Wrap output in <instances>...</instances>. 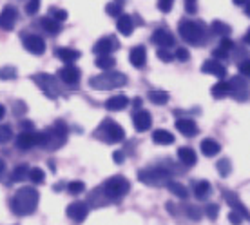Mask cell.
Wrapping results in <instances>:
<instances>
[{"label": "cell", "mask_w": 250, "mask_h": 225, "mask_svg": "<svg viewBox=\"0 0 250 225\" xmlns=\"http://www.w3.org/2000/svg\"><path fill=\"white\" fill-rule=\"evenodd\" d=\"M27 178H29L31 181H35V183H42V181L45 180V173L40 167H33V169H29Z\"/></svg>", "instance_id": "d590c367"}, {"label": "cell", "mask_w": 250, "mask_h": 225, "mask_svg": "<svg viewBox=\"0 0 250 225\" xmlns=\"http://www.w3.org/2000/svg\"><path fill=\"white\" fill-rule=\"evenodd\" d=\"M17 20H19V13L13 6H6L0 13V29H4V31H11L15 24H17Z\"/></svg>", "instance_id": "8fae6325"}, {"label": "cell", "mask_w": 250, "mask_h": 225, "mask_svg": "<svg viewBox=\"0 0 250 225\" xmlns=\"http://www.w3.org/2000/svg\"><path fill=\"white\" fill-rule=\"evenodd\" d=\"M185 11L194 15V13L198 11V7H196V2H185Z\"/></svg>", "instance_id": "11a10c76"}, {"label": "cell", "mask_w": 250, "mask_h": 225, "mask_svg": "<svg viewBox=\"0 0 250 225\" xmlns=\"http://www.w3.org/2000/svg\"><path fill=\"white\" fill-rule=\"evenodd\" d=\"M212 96L214 98H218V100H221V98H225V96H229L230 94V88H229V82L225 80H219L216 86H212Z\"/></svg>", "instance_id": "f1b7e54d"}, {"label": "cell", "mask_w": 250, "mask_h": 225, "mask_svg": "<svg viewBox=\"0 0 250 225\" xmlns=\"http://www.w3.org/2000/svg\"><path fill=\"white\" fill-rule=\"evenodd\" d=\"M116 47H118V42H116L114 38L104 37V38H100L96 44H94L93 51L98 56H100V55H111V51H114Z\"/></svg>", "instance_id": "d6986e66"}, {"label": "cell", "mask_w": 250, "mask_h": 225, "mask_svg": "<svg viewBox=\"0 0 250 225\" xmlns=\"http://www.w3.org/2000/svg\"><path fill=\"white\" fill-rule=\"evenodd\" d=\"M156 55L160 60H163V62H170L172 60V53H170L167 47H162V49H156Z\"/></svg>", "instance_id": "bcb514c9"}, {"label": "cell", "mask_w": 250, "mask_h": 225, "mask_svg": "<svg viewBox=\"0 0 250 225\" xmlns=\"http://www.w3.org/2000/svg\"><path fill=\"white\" fill-rule=\"evenodd\" d=\"M178 33L182 38L190 45H203L207 44V25L194 20H182L178 24Z\"/></svg>", "instance_id": "3957f363"}, {"label": "cell", "mask_w": 250, "mask_h": 225, "mask_svg": "<svg viewBox=\"0 0 250 225\" xmlns=\"http://www.w3.org/2000/svg\"><path fill=\"white\" fill-rule=\"evenodd\" d=\"M38 200H40V194L35 187L27 185V187H20L15 196L11 198V209L17 216H29L37 211Z\"/></svg>", "instance_id": "6da1fadb"}, {"label": "cell", "mask_w": 250, "mask_h": 225, "mask_svg": "<svg viewBox=\"0 0 250 225\" xmlns=\"http://www.w3.org/2000/svg\"><path fill=\"white\" fill-rule=\"evenodd\" d=\"M185 2H196V0H185Z\"/></svg>", "instance_id": "03108f58"}, {"label": "cell", "mask_w": 250, "mask_h": 225, "mask_svg": "<svg viewBox=\"0 0 250 225\" xmlns=\"http://www.w3.org/2000/svg\"><path fill=\"white\" fill-rule=\"evenodd\" d=\"M67 191L71 194H80L85 191V183L80 180H75V181H71V183H67Z\"/></svg>", "instance_id": "f35d334b"}, {"label": "cell", "mask_w": 250, "mask_h": 225, "mask_svg": "<svg viewBox=\"0 0 250 225\" xmlns=\"http://www.w3.org/2000/svg\"><path fill=\"white\" fill-rule=\"evenodd\" d=\"M80 69L75 68L73 64H67L65 68H62L58 71V78L63 82V84H67V86H76L78 82H80Z\"/></svg>", "instance_id": "7c38bea8"}, {"label": "cell", "mask_w": 250, "mask_h": 225, "mask_svg": "<svg viewBox=\"0 0 250 225\" xmlns=\"http://www.w3.org/2000/svg\"><path fill=\"white\" fill-rule=\"evenodd\" d=\"M245 40H247V44H250V29H249V33H247V37H245Z\"/></svg>", "instance_id": "e7e4bbea"}, {"label": "cell", "mask_w": 250, "mask_h": 225, "mask_svg": "<svg viewBox=\"0 0 250 225\" xmlns=\"http://www.w3.org/2000/svg\"><path fill=\"white\" fill-rule=\"evenodd\" d=\"M178 158H180V162H182L185 167H192V165H196V162H198L196 151H194L192 147H180Z\"/></svg>", "instance_id": "cb8c5ba5"}, {"label": "cell", "mask_w": 250, "mask_h": 225, "mask_svg": "<svg viewBox=\"0 0 250 225\" xmlns=\"http://www.w3.org/2000/svg\"><path fill=\"white\" fill-rule=\"evenodd\" d=\"M15 76H17V69L13 66H6V68L0 69V78L2 80H13Z\"/></svg>", "instance_id": "ab89813d"}, {"label": "cell", "mask_w": 250, "mask_h": 225, "mask_svg": "<svg viewBox=\"0 0 250 225\" xmlns=\"http://www.w3.org/2000/svg\"><path fill=\"white\" fill-rule=\"evenodd\" d=\"M201 71L203 73H207V75H214L216 78H219V80H223L227 76V69L223 64H219V60H207L203 66H201Z\"/></svg>", "instance_id": "e0dca14e"}, {"label": "cell", "mask_w": 250, "mask_h": 225, "mask_svg": "<svg viewBox=\"0 0 250 225\" xmlns=\"http://www.w3.org/2000/svg\"><path fill=\"white\" fill-rule=\"evenodd\" d=\"M205 214H207V218L214 222V220L219 216V207L216 205V203H208V205H207V209H205Z\"/></svg>", "instance_id": "7bdbcfd3"}, {"label": "cell", "mask_w": 250, "mask_h": 225, "mask_svg": "<svg viewBox=\"0 0 250 225\" xmlns=\"http://www.w3.org/2000/svg\"><path fill=\"white\" fill-rule=\"evenodd\" d=\"M210 191H212V187L207 180H200L194 183V196L198 200H207L210 196Z\"/></svg>", "instance_id": "4316f807"}, {"label": "cell", "mask_w": 250, "mask_h": 225, "mask_svg": "<svg viewBox=\"0 0 250 225\" xmlns=\"http://www.w3.org/2000/svg\"><path fill=\"white\" fill-rule=\"evenodd\" d=\"M49 13H51V15H49L51 19H55L57 22H60V24L67 20V11H65V9H57V7H53Z\"/></svg>", "instance_id": "60d3db41"}, {"label": "cell", "mask_w": 250, "mask_h": 225, "mask_svg": "<svg viewBox=\"0 0 250 225\" xmlns=\"http://www.w3.org/2000/svg\"><path fill=\"white\" fill-rule=\"evenodd\" d=\"M176 58L182 60V62H187L188 58H190V53H188L185 47H178V49H176Z\"/></svg>", "instance_id": "681fc988"}, {"label": "cell", "mask_w": 250, "mask_h": 225, "mask_svg": "<svg viewBox=\"0 0 250 225\" xmlns=\"http://www.w3.org/2000/svg\"><path fill=\"white\" fill-rule=\"evenodd\" d=\"M167 189H169L170 193L174 194V196H178V198H182V200H185L188 196V189L183 185V183H180V181H174L170 180L169 183H167Z\"/></svg>", "instance_id": "f546056e"}, {"label": "cell", "mask_w": 250, "mask_h": 225, "mask_svg": "<svg viewBox=\"0 0 250 225\" xmlns=\"http://www.w3.org/2000/svg\"><path fill=\"white\" fill-rule=\"evenodd\" d=\"M4 171H6V162L0 158V176H2V173H4Z\"/></svg>", "instance_id": "6f0895ef"}, {"label": "cell", "mask_w": 250, "mask_h": 225, "mask_svg": "<svg viewBox=\"0 0 250 225\" xmlns=\"http://www.w3.org/2000/svg\"><path fill=\"white\" fill-rule=\"evenodd\" d=\"M38 9H40V0H29L27 4H25V13L27 15H37Z\"/></svg>", "instance_id": "ee69618b"}, {"label": "cell", "mask_w": 250, "mask_h": 225, "mask_svg": "<svg viewBox=\"0 0 250 225\" xmlns=\"http://www.w3.org/2000/svg\"><path fill=\"white\" fill-rule=\"evenodd\" d=\"M223 196H225V202L229 203V205H230L232 211H236V213H239L245 220H249V222H250V213H249V209L245 207V203H241V200L238 198V194L232 193V191H223Z\"/></svg>", "instance_id": "5bb4252c"}, {"label": "cell", "mask_w": 250, "mask_h": 225, "mask_svg": "<svg viewBox=\"0 0 250 225\" xmlns=\"http://www.w3.org/2000/svg\"><path fill=\"white\" fill-rule=\"evenodd\" d=\"M245 13L250 17V2H247V4H245Z\"/></svg>", "instance_id": "be15d7a7"}, {"label": "cell", "mask_w": 250, "mask_h": 225, "mask_svg": "<svg viewBox=\"0 0 250 225\" xmlns=\"http://www.w3.org/2000/svg\"><path fill=\"white\" fill-rule=\"evenodd\" d=\"M20 127H22V131H33V129H35V124L29 122V120H22V122H20Z\"/></svg>", "instance_id": "db71d44e"}, {"label": "cell", "mask_w": 250, "mask_h": 225, "mask_svg": "<svg viewBox=\"0 0 250 225\" xmlns=\"http://www.w3.org/2000/svg\"><path fill=\"white\" fill-rule=\"evenodd\" d=\"M116 29H118L122 35H125V37L132 35V31H134V22H132L131 15H124V13H122L118 19H116Z\"/></svg>", "instance_id": "7402d4cb"}, {"label": "cell", "mask_w": 250, "mask_h": 225, "mask_svg": "<svg viewBox=\"0 0 250 225\" xmlns=\"http://www.w3.org/2000/svg\"><path fill=\"white\" fill-rule=\"evenodd\" d=\"M127 84V76L124 73H116V71H104L102 75L93 76L89 80V86L96 91H113V89L124 88Z\"/></svg>", "instance_id": "277c9868"}, {"label": "cell", "mask_w": 250, "mask_h": 225, "mask_svg": "<svg viewBox=\"0 0 250 225\" xmlns=\"http://www.w3.org/2000/svg\"><path fill=\"white\" fill-rule=\"evenodd\" d=\"M216 169H218V173L223 176V178H225V176H229V175H230V171H232L230 160H229V158H221V160L216 163Z\"/></svg>", "instance_id": "8d00e7d4"}, {"label": "cell", "mask_w": 250, "mask_h": 225, "mask_svg": "<svg viewBox=\"0 0 250 225\" xmlns=\"http://www.w3.org/2000/svg\"><path fill=\"white\" fill-rule=\"evenodd\" d=\"M11 138H13L11 127H7V125H0V144H7Z\"/></svg>", "instance_id": "b9f144b4"}, {"label": "cell", "mask_w": 250, "mask_h": 225, "mask_svg": "<svg viewBox=\"0 0 250 225\" xmlns=\"http://www.w3.org/2000/svg\"><path fill=\"white\" fill-rule=\"evenodd\" d=\"M94 136L102 142H105V144H120V142H124L125 131L124 127L116 124L114 120L105 118L98 125V129L94 131Z\"/></svg>", "instance_id": "5b68a950"}, {"label": "cell", "mask_w": 250, "mask_h": 225, "mask_svg": "<svg viewBox=\"0 0 250 225\" xmlns=\"http://www.w3.org/2000/svg\"><path fill=\"white\" fill-rule=\"evenodd\" d=\"M229 222H230L232 225H241L243 216L239 213H236V211H230V213H229Z\"/></svg>", "instance_id": "f907efd6"}, {"label": "cell", "mask_w": 250, "mask_h": 225, "mask_svg": "<svg viewBox=\"0 0 250 225\" xmlns=\"http://www.w3.org/2000/svg\"><path fill=\"white\" fill-rule=\"evenodd\" d=\"M167 209H169V213H170V214H174V213H176V211H174V205H172L170 202L167 203Z\"/></svg>", "instance_id": "91938a15"}, {"label": "cell", "mask_w": 250, "mask_h": 225, "mask_svg": "<svg viewBox=\"0 0 250 225\" xmlns=\"http://www.w3.org/2000/svg\"><path fill=\"white\" fill-rule=\"evenodd\" d=\"M152 142L156 145H170L174 144V136H172V133L165 131V129H158L152 133Z\"/></svg>", "instance_id": "83f0119b"}, {"label": "cell", "mask_w": 250, "mask_h": 225, "mask_svg": "<svg viewBox=\"0 0 250 225\" xmlns=\"http://www.w3.org/2000/svg\"><path fill=\"white\" fill-rule=\"evenodd\" d=\"M113 160L116 163H122L124 162V153H122V151H116V153L113 155Z\"/></svg>", "instance_id": "9f6ffc18"}, {"label": "cell", "mask_w": 250, "mask_h": 225, "mask_svg": "<svg viewBox=\"0 0 250 225\" xmlns=\"http://www.w3.org/2000/svg\"><path fill=\"white\" fill-rule=\"evenodd\" d=\"M138 180L150 187H163L170 181V173L163 167H149L138 173Z\"/></svg>", "instance_id": "52a82bcc"}, {"label": "cell", "mask_w": 250, "mask_h": 225, "mask_svg": "<svg viewBox=\"0 0 250 225\" xmlns=\"http://www.w3.org/2000/svg\"><path fill=\"white\" fill-rule=\"evenodd\" d=\"M172 4H174V0H160L158 2V9L162 13H169L172 11Z\"/></svg>", "instance_id": "7dc6e473"}, {"label": "cell", "mask_w": 250, "mask_h": 225, "mask_svg": "<svg viewBox=\"0 0 250 225\" xmlns=\"http://www.w3.org/2000/svg\"><path fill=\"white\" fill-rule=\"evenodd\" d=\"M210 29H212L214 35H218V37H221V38L229 37V35H230V31H232L230 25L225 24V22H221V20H214L212 25H210Z\"/></svg>", "instance_id": "1f68e13d"}, {"label": "cell", "mask_w": 250, "mask_h": 225, "mask_svg": "<svg viewBox=\"0 0 250 225\" xmlns=\"http://www.w3.org/2000/svg\"><path fill=\"white\" fill-rule=\"evenodd\" d=\"M22 44H24V49L29 51L31 55H42L45 51L44 38L38 37V35H25L22 38Z\"/></svg>", "instance_id": "30bf717a"}, {"label": "cell", "mask_w": 250, "mask_h": 225, "mask_svg": "<svg viewBox=\"0 0 250 225\" xmlns=\"http://www.w3.org/2000/svg\"><path fill=\"white\" fill-rule=\"evenodd\" d=\"M150 40H152V44L160 45V47H172L174 45V37H172V33L169 31V29H156V31L152 33V37H150Z\"/></svg>", "instance_id": "ac0fdd59"}, {"label": "cell", "mask_w": 250, "mask_h": 225, "mask_svg": "<svg viewBox=\"0 0 250 225\" xmlns=\"http://www.w3.org/2000/svg\"><path fill=\"white\" fill-rule=\"evenodd\" d=\"M221 49H225L227 53H230V49H234V42H232L229 37H225L221 40Z\"/></svg>", "instance_id": "f5cc1de1"}, {"label": "cell", "mask_w": 250, "mask_h": 225, "mask_svg": "<svg viewBox=\"0 0 250 225\" xmlns=\"http://www.w3.org/2000/svg\"><path fill=\"white\" fill-rule=\"evenodd\" d=\"M212 56L216 58V60H225V58H229V53H227L225 49H221V47H219V49L212 51Z\"/></svg>", "instance_id": "816d5d0a"}, {"label": "cell", "mask_w": 250, "mask_h": 225, "mask_svg": "<svg viewBox=\"0 0 250 225\" xmlns=\"http://www.w3.org/2000/svg\"><path fill=\"white\" fill-rule=\"evenodd\" d=\"M114 64H116V60H114L111 55H100L98 58H96V62H94V66L98 69H104V71H109V69L114 68Z\"/></svg>", "instance_id": "d6a6232c"}, {"label": "cell", "mask_w": 250, "mask_h": 225, "mask_svg": "<svg viewBox=\"0 0 250 225\" xmlns=\"http://www.w3.org/2000/svg\"><path fill=\"white\" fill-rule=\"evenodd\" d=\"M169 98V93H165V91H149V100L156 106H165Z\"/></svg>", "instance_id": "836d02e7"}, {"label": "cell", "mask_w": 250, "mask_h": 225, "mask_svg": "<svg viewBox=\"0 0 250 225\" xmlns=\"http://www.w3.org/2000/svg\"><path fill=\"white\" fill-rule=\"evenodd\" d=\"M17 147L22 151H27L31 149V147H35V145H38V133L35 131H22L17 136Z\"/></svg>", "instance_id": "2e32d148"}, {"label": "cell", "mask_w": 250, "mask_h": 225, "mask_svg": "<svg viewBox=\"0 0 250 225\" xmlns=\"http://www.w3.org/2000/svg\"><path fill=\"white\" fill-rule=\"evenodd\" d=\"M129 58H131V64L136 69H142L147 62V51H145L144 45H136L132 47L131 53H129Z\"/></svg>", "instance_id": "44dd1931"}, {"label": "cell", "mask_w": 250, "mask_h": 225, "mask_svg": "<svg viewBox=\"0 0 250 225\" xmlns=\"http://www.w3.org/2000/svg\"><path fill=\"white\" fill-rule=\"evenodd\" d=\"M122 11H124V6L120 2H109L105 6V13L109 17H116L118 19L120 15H122Z\"/></svg>", "instance_id": "74e56055"}, {"label": "cell", "mask_w": 250, "mask_h": 225, "mask_svg": "<svg viewBox=\"0 0 250 225\" xmlns=\"http://www.w3.org/2000/svg\"><path fill=\"white\" fill-rule=\"evenodd\" d=\"M127 106H129V98L125 94H114L105 102V109L109 111H124Z\"/></svg>", "instance_id": "603a6c76"}, {"label": "cell", "mask_w": 250, "mask_h": 225, "mask_svg": "<svg viewBox=\"0 0 250 225\" xmlns=\"http://www.w3.org/2000/svg\"><path fill=\"white\" fill-rule=\"evenodd\" d=\"M132 124H134V129H136L138 133H145V131H149L150 125H152V116H150L149 111L140 109V111L134 112Z\"/></svg>", "instance_id": "9a60e30c"}, {"label": "cell", "mask_w": 250, "mask_h": 225, "mask_svg": "<svg viewBox=\"0 0 250 225\" xmlns=\"http://www.w3.org/2000/svg\"><path fill=\"white\" fill-rule=\"evenodd\" d=\"M234 4H236V6H245L247 0H234Z\"/></svg>", "instance_id": "94428289"}, {"label": "cell", "mask_w": 250, "mask_h": 225, "mask_svg": "<svg viewBox=\"0 0 250 225\" xmlns=\"http://www.w3.org/2000/svg\"><path fill=\"white\" fill-rule=\"evenodd\" d=\"M185 213H187L188 218H192V220L201 218V209L200 207H196V205H188L187 209H185Z\"/></svg>", "instance_id": "f6af8a7d"}, {"label": "cell", "mask_w": 250, "mask_h": 225, "mask_svg": "<svg viewBox=\"0 0 250 225\" xmlns=\"http://www.w3.org/2000/svg\"><path fill=\"white\" fill-rule=\"evenodd\" d=\"M40 25H42V29L45 33H49V35H57L60 31V22H57L55 19H51V17H44V19H40Z\"/></svg>", "instance_id": "4dcf8cb0"}, {"label": "cell", "mask_w": 250, "mask_h": 225, "mask_svg": "<svg viewBox=\"0 0 250 225\" xmlns=\"http://www.w3.org/2000/svg\"><path fill=\"white\" fill-rule=\"evenodd\" d=\"M4 116H6V107H4V106H0V120L4 118Z\"/></svg>", "instance_id": "680465c9"}, {"label": "cell", "mask_w": 250, "mask_h": 225, "mask_svg": "<svg viewBox=\"0 0 250 225\" xmlns=\"http://www.w3.org/2000/svg\"><path fill=\"white\" fill-rule=\"evenodd\" d=\"M63 187H65L63 183H57V185H55V187H53V189H55V191H62Z\"/></svg>", "instance_id": "6125c7cd"}, {"label": "cell", "mask_w": 250, "mask_h": 225, "mask_svg": "<svg viewBox=\"0 0 250 225\" xmlns=\"http://www.w3.org/2000/svg\"><path fill=\"white\" fill-rule=\"evenodd\" d=\"M219 151H221V145H219L216 140H212V138H205V140L201 142V153H203L205 157L212 158L218 155Z\"/></svg>", "instance_id": "484cf974"}, {"label": "cell", "mask_w": 250, "mask_h": 225, "mask_svg": "<svg viewBox=\"0 0 250 225\" xmlns=\"http://www.w3.org/2000/svg\"><path fill=\"white\" fill-rule=\"evenodd\" d=\"M238 68H239V73L243 76H250V58L241 60V62L238 64Z\"/></svg>", "instance_id": "c3c4849f"}, {"label": "cell", "mask_w": 250, "mask_h": 225, "mask_svg": "<svg viewBox=\"0 0 250 225\" xmlns=\"http://www.w3.org/2000/svg\"><path fill=\"white\" fill-rule=\"evenodd\" d=\"M33 82L40 88V91H42L45 96H49L51 100H55L58 96V93H60V89H58V78H55L53 75L38 73V75L33 76Z\"/></svg>", "instance_id": "ba28073f"}, {"label": "cell", "mask_w": 250, "mask_h": 225, "mask_svg": "<svg viewBox=\"0 0 250 225\" xmlns=\"http://www.w3.org/2000/svg\"><path fill=\"white\" fill-rule=\"evenodd\" d=\"M89 214V205L85 203V202H73L71 205L67 207V216L71 220H75V222H78V224H82L83 220L87 218Z\"/></svg>", "instance_id": "4fadbf2b"}, {"label": "cell", "mask_w": 250, "mask_h": 225, "mask_svg": "<svg viewBox=\"0 0 250 225\" xmlns=\"http://www.w3.org/2000/svg\"><path fill=\"white\" fill-rule=\"evenodd\" d=\"M229 88H230V96L236 98L238 102H245L250 98L249 84H247L245 78H241V76H232L230 82H229Z\"/></svg>", "instance_id": "9c48e42d"}, {"label": "cell", "mask_w": 250, "mask_h": 225, "mask_svg": "<svg viewBox=\"0 0 250 225\" xmlns=\"http://www.w3.org/2000/svg\"><path fill=\"white\" fill-rule=\"evenodd\" d=\"M129 189H131L129 180L122 175H116V176H113V178H109V180L104 183L102 191H104V194H105L109 200L118 202L124 198L125 194L129 193Z\"/></svg>", "instance_id": "8992f818"}, {"label": "cell", "mask_w": 250, "mask_h": 225, "mask_svg": "<svg viewBox=\"0 0 250 225\" xmlns=\"http://www.w3.org/2000/svg\"><path fill=\"white\" fill-rule=\"evenodd\" d=\"M55 55H57V58H60L62 62L73 64L75 60H78V58H80V51L71 49V47H58V49L55 51Z\"/></svg>", "instance_id": "d4e9b609"}, {"label": "cell", "mask_w": 250, "mask_h": 225, "mask_svg": "<svg viewBox=\"0 0 250 225\" xmlns=\"http://www.w3.org/2000/svg\"><path fill=\"white\" fill-rule=\"evenodd\" d=\"M176 129L182 135H185V136H196L200 133L198 124L192 118H178L176 120Z\"/></svg>", "instance_id": "ffe728a7"}, {"label": "cell", "mask_w": 250, "mask_h": 225, "mask_svg": "<svg viewBox=\"0 0 250 225\" xmlns=\"http://www.w3.org/2000/svg\"><path fill=\"white\" fill-rule=\"evenodd\" d=\"M27 173H29V169H27V165L25 163H22V165H19V167H15V171L11 173V180L13 181H22L27 178Z\"/></svg>", "instance_id": "e575fe53"}, {"label": "cell", "mask_w": 250, "mask_h": 225, "mask_svg": "<svg viewBox=\"0 0 250 225\" xmlns=\"http://www.w3.org/2000/svg\"><path fill=\"white\" fill-rule=\"evenodd\" d=\"M67 140V125L63 120H57L47 131L38 133V145L45 149H58Z\"/></svg>", "instance_id": "7a4b0ae2"}]
</instances>
